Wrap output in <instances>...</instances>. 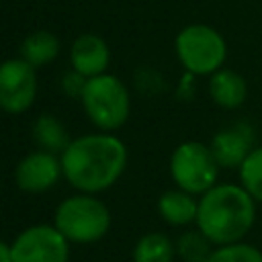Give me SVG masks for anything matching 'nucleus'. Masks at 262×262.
I'll use <instances>...</instances> for the list:
<instances>
[{"instance_id":"20","label":"nucleus","mask_w":262,"mask_h":262,"mask_svg":"<svg viewBox=\"0 0 262 262\" xmlns=\"http://www.w3.org/2000/svg\"><path fill=\"white\" fill-rule=\"evenodd\" d=\"M61 86H63V90L70 94V96H80L82 98V92H84V86H86V80H84V76L80 74V72H68L66 76H63V80H61Z\"/></svg>"},{"instance_id":"17","label":"nucleus","mask_w":262,"mask_h":262,"mask_svg":"<svg viewBox=\"0 0 262 262\" xmlns=\"http://www.w3.org/2000/svg\"><path fill=\"white\" fill-rule=\"evenodd\" d=\"M239 184L254 196L256 203H262V145L254 147L239 164Z\"/></svg>"},{"instance_id":"19","label":"nucleus","mask_w":262,"mask_h":262,"mask_svg":"<svg viewBox=\"0 0 262 262\" xmlns=\"http://www.w3.org/2000/svg\"><path fill=\"white\" fill-rule=\"evenodd\" d=\"M205 262H262V252L252 244L233 242L213 250Z\"/></svg>"},{"instance_id":"9","label":"nucleus","mask_w":262,"mask_h":262,"mask_svg":"<svg viewBox=\"0 0 262 262\" xmlns=\"http://www.w3.org/2000/svg\"><path fill=\"white\" fill-rule=\"evenodd\" d=\"M59 174H63L61 160H57L51 151H33L20 160L14 178L20 190L39 194L51 188L57 182Z\"/></svg>"},{"instance_id":"4","label":"nucleus","mask_w":262,"mask_h":262,"mask_svg":"<svg viewBox=\"0 0 262 262\" xmlns=\"http://www.w3.org/2000/svg\"><path fill=\"white\" fill-rule=\"evenodd\" d=\"M55 227L68 237V242L92 244L106 235L111 213L98 199L76 194L59 203L55 211Z\"/></svg>"},{"instance_id":"13","label":"nucleus","mask_w":262,"mask_h":262,"mask_svg":"<svg viewBox=\"0 0 262 262\" xmlns=\"http://www.w3.org/2000/svg\"><path fill=\"white\" fill-rule=\"evenodd\" d=\"M158 211L170 225H186L196 221L199 201H194V196L182 188L166 190L158 199Z\"/></svg>"},{"instance_id":"5","label":"nucleus","mask_w":262,"mask_h":262,"mask_svg":"<svg viewBox=\"0 0 262 262\" xmlns=\"http://www.w3.org/2000/svg\"><path fill=\"white\" fill-rule=\"evenodd\" d=\"M82 104L90 121L104 131L119 129L129 119L131 111L129 90L119 78L111 74H100L86 80Z\"/></svg>"},{"instance_id":"12","label":"nucleus","mask_w":262,"mask_h":262,"mask_svg":"<svg viewBox=\"0 0 262 262\" xmlns=\"http://www.w3.org/2000/svg\"><path fill=\"white\" fill-rule=\"evenodd\" d=\"M209 96L217 106L225 111H233L244 104L248 96V84L235 70L221 68L213 72L209 78Z\"/></svg>"},{"instance_id":"6","label":"nucleus","mask_w":262,"mask_h":262,"mask_svg":"<svg viewBox=\"0 0 262 262\" xmlns=\"http://www.w3.org/2000/svg\"><path fill=\"white\" fill-rule=\"evenodd\" d=\"M219 164L209 145L199 141L180 143L170 158V174L178 188L190 194H205L217 184Z\"/></svg>"},{"instance_id":"2","label":"nucleus","mask_w":262,"mask_h":262,"mask_svg":"<svg viewBox=\"0 0 262 262\" xmlns=\"http://www.w3.org/2000/svg\"><path fill=\"white\" fill-rule=\"evenodd\" d=\"M256 221V201L239 184H215L201 194L196 227L211 244L242 242Z\"/></svg>"},{"instance_id":"10","label":"nucleus","mask_w":262,"mask_h":262,"mask_svg":"<svg viewBox=\"0 0 262 262\" xmlns=\"http://www.w3.org/2000/svg\"><path fill=\"white\" fill-rule=\"evenodd\" d=\"M209 147L221 168H239L246 156L254 149V131L248 125L239 123L215 133Z\"/></svg>"},{"instance_id":"21","label":"nucleus","mask_w":262,"mask_h":262,"mask_svg":"<svg viewBox=\"0 0 262 262\" xmlns=\"http://www.w3.org/2000/svg\"><path fill=\"white\" fill-rule=\"evenodd\" d=\"M0 262H12V246L0 242Z\"/></svg>"},{"instance_id":"16","label":"nucleus","mask_w":262,"mask_h":262,"mask_svg":"<svg viewBox=\"0 0 262 262\" xmlns=\"http://www.w3.org/2000/svg\"><path fill=\"white\" fill-rule=\"evenodd\" d=\"M33 135L37 137L39 145L45 149V151H63L68 147V133L63 129V125L51 117V115H43L37 119L35 123V129H33Z\"/></svg>"},{"instance_id":"1","label":"nucleus","mask_w":262,"mask_h":262,"mask_svg":"<svg viewBox=\"0 0 262 262\" xmlns=\"http://www.w3.org/2000/svg\"><path fill=\"white\" fill-rule=\"evenodd\" d=\"M127 166V147L121 139L104 133H92L72 139L61 151V170L66 180L82 192L106 190Z\"/></svg>"},{"instance_id":"3","label":"nucleus","mask_w":262,"mask_h":262,"mask_svg":"<svg viewBox=\"0 0 262 262\" xmlns=\"http://www.w3.org/2000/svg\"><path fill=\"white\" fill-rule=\"evenodd\" d=\"M174 49L182 68L194 76H211L223 68L227 45L219 31L209 25H188L174 41Z\"/></svg>"},{"instance_id":"8","label":"nucleus","mask_w":262,"mask_h":262,"mask_svg":"<svg viewBox=\"0 0 262 262\" xmlns=\"http://www.w3.org/2000/svg\"><path fill=\"white\" fill-rule=\"evenodd\" d=\"M37 96L35 68L25 59L0 63V108L12 115L25 113Z\"/></svg>"},{"instance_id":"11","label":"nucleus","mask_w":262,"mask_h":262,"mask_svg":"<svg viewBox=\"0 0 262 262\" xmlns=\"http://www.w3.org/2000/svg\"><path fill=\"white\" fill-rule=\"evenodd\" d=\"M70 59L76 72H80L84 78H94L104 74L111 59V51H108V45L98 35L88 33V35H80L74 41Z\"/></svg>"},{"instance_id":"7","label":"nucleus","mask_w":262,"mask_h":262,"mask_svg":"<svg viewBox=\"0 0 262 262\" xmlns=\"http://www.w3.org/2000/svg\"><path fill=\"white\" fill-rule=\"evenodd\" d=\"M68 237L53 225H33L12 242V262H68Z\"/></svg>"},{"instance_id":"14","label":"nucleus","mask_w":262,"mask_h":262,"mask_svg":"<svg viewBox=\"0 0 262 262\" xmlns=\"http://www.w3.org/2000/svg\"><path fill=\"white\" fill-rule=\"evenodd\" d=\"M57 53H59V39L49 31H35L27 35L20 47L23 59L29 61L33 68L53 61Z\"/></svg>"},{"instance_id":"18","label":"nucleus","mask_w":262,"mask_h":262,"mask_svg":"<svg viewBox=\"0 0 262 262\" xmlns=\"http://www.w3.org/2000/svg\"><path fill=\"white\" fill-rule=\"evenodd\" d=\"M211 252H213L211 242H209V237H205V233L201 229L186 231L176 242V254L184 262H205Z\"/></svg>"},{"instance_id":"15","label":"nucleus","mask_w":262,"mask_h":262,"mask_svg":"<svg viewBox=\"0 0 262 262\" xmlns=\"http://www.w3.org/2000/svg\"><path fill=\"white\" fill-rule=\"evenodd\" d=\"M176 246L164 233H147L133 248V262H172Z\"/></svg>"}]
</instances>
